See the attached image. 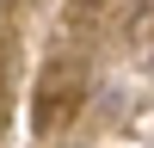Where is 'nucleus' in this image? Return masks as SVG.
Segmentation results:
<instances>
[]
</instances>
